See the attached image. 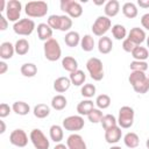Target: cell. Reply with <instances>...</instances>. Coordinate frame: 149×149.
Wrapping results in <instances>:
<instances>
[{"instance_id":"11","label":"cell","mask_w":149,"mask_h":149,"mask_svg":"<svg viewBox=\"0 0 149 149\" xmlns=\"http://www.w3.org/2000/svg\"><path fill=\"white\" fill-rule=\"evenodd\" d=\"M21 9H22V3L19 0H9L7 1V7H6V17L8 21L12 22H17L21 15Z\"/></svg>"},{"instance_id":"45","label":"cell","mask_w":149,"mask_h":149,"mask_svg":"<svg viewBox=\"0 0 149 149\" xmlns=\"http://www.w3.org/2000/svg\"><path fill=\"white\" fill-rule=\"evenodd\" d=\"M141 24L143 28H146L147 30H149V13H146L144 15H142L141 17Z\"/></svg>"},{"instance_id":"33","label":"cell","mask_w":149,"mask_h":149,"mask_svg":"<svg viewBox=\"0 0 149 149\" xmlns=\"http://www.w3.org/2000/svg\"><path fill=\"white\" fill-rule=\"evenodd\" d=\"M80 48L86 52L92 51L93 48H94V38H93V36H91L90 34L84 35L81 37V40H80Z\"/></svg>"},{"instance_id":"50","label":"cell","mask_w":149,"mask_h":149,"mask_svg":"<svg viewBox=\"0 0 149 149\" xmlns=\"http://www.w3.org/2000/svg\"><path fill=\"white\" fill-rule=\"evenodd\" d=\"M0 126H1V128H0V134H3L5 130H6V125H5V121H3V120H0Z\"/></svg>"},{"instance_id":"51","label":"cell","mask_w":149,"mask_h":149,"mask_svg":"<svg viewBox=\"0 0 149 149\" xmlns=\"http://www.w3.org/2000/svg\"><path fill=\"white\" fill-rule=\"evenodd\" d=\"M54 149H69V148H68V146H65L63 143H57Z\"/></svg>"},{"instance_id":"26","label":"cell","mask_w":149,"mask_h":149,"mask_svg":"<svg viewBox=\"0 0 149 149\" xmlns=\"http://www.w3.org/2000/svg\"><path fill=\"white\" fill-rule=\"evenodd\" d=\"M62 66L64 70H66L71 73V72H74L78 70V62L76 58H73L71 56H65L62 59Z\"/></svg>"},{"instance_id":"13","label":"cell","mask_w":149,"mask_h":149,"mask_svg":"<svg viewBox=\"0 0 149 149\" xmlns=\"http://www.w3.org/2000/svg\"><path fill=\"white\" fill-rule=\"evenodd\" d=\"M121 136H122V130L119 126H114L105 130V140L109 144L118 143L121 140Z\"/></svg>"},{"instance_id":"48","label":"cell","mask_w":149,"mask_h":149,"mask_svg":"<svg viewBox=\"0 0 149 149\" xmlns=\"http://www.w3.org/2000/svg\"><path fill=\"white\" fill-rule=\"evenodd\" d=\"M137 6L141 8H149V0H137Z\"/></svg>"},{"instance_id":"46","label":"cell","mask_w":149,"mask_h":149,"mask_svg":"<svg viewBox=\"0 0 149 149\" xmlns=\"http://www.w3.org/2000/svg\"><path fill=\"white\" fill-rule=\"evenodd\" d=\"M8 28V20L7 17H5L3 15L0 16V30H6Z\"/></svg>"},{"instance_id":"35","label":"cell","mask_w":149,"mask_h":149,"mask_svg":"<svg viewBox=\"0 0 149 149\" xmlns=\"http://www.w3.org/2000/svg\"><path fill=\"white\" fill-rule=\"evenodd\" d=\"M20 71H21L22 76L28 77V78H31V77H34L37 73V66L34 63H24L21 66Z\"/></svg>"},{"instance_id":"44","label":"cell","mask_w":149,"mask_h":149,"mask_svg":"<svg viewBox=\"0 0 149 149\" xmlns=\"http://www.w3.org/2000/svg\"><path fill=\"white\" fill-rule=\"evenodd\" d=\"M10 111H13L12 107H9L8 104L2 102V104L0 105V118L3 119V118H6V116H8L9 113H10Z\"/></svg>"},{"instance_id":"52","label":"cell","mask_w":149,"mask_h":149,"mask_svg":"<svg viewBox=\"0 0 149 149\" xmlns=\"http://www.w3.org/2000/svg\"><path fill=\"white\" fill-rule=\"evenodd\" d=\"M94 3H95V5H102V3H105V0H100V1H94Z\"/></svg>"},{"instance_id":"27","label":"cell","mask_w":149,"mask_h":149,"mask_svg":"<svg viewBox=\"0 0 149 149\" xmlns=\"http://www.w3.org/2000/svg\"><path fill=\"white\" fill-rule=\"evenodd\" d=\"M132 56H133L134 61H146L149 57V51L146 47L136 45L135 49L132 51Z\"/></svg>"},{"instance_id":"22","label":"cell","mask_w":149,"mask_h":149,"mask_svg":"<svg viewBox=\"0 0 149 149\" xmlns=\"http://www.w3.org/2000/svg\"><path fill=\"white\" fill-rule=\"evenodd\" d=\"M94 108V102L91 99H85L81 100L78 105H77V112L79 115H88L90 112Z\"/></svg>"},{"instance_id":"31","label":"cell","mask_w":149,"mask_h":149,"mask_svg":"<svg viewBox=\"0 0 149 149\" xmlns=\"http://www.w3.org/2000/svg\"><path fill=\"white\" fill-rule=\"evenodd\" d=\"M33 113H34V115L37 119H44V118L49 116V114H50V107L48 105H45V104H37L34 107Z\"/></svg>"},{"instance_id":"49","label":"cell","mask_w":149,"mask_h":149,"mask_svg":"<svg viewBox=\"0 0 149 149\" xmlns=\"http://www.w3.org/2000/svg\"><path fill=\"white\" fill-rule=\"evenodd\" d=\"M6 7H7V2L5 0H0V12L6 10Z\"/></svg>"},{"instance_id":"10","label":"cell","mask_w":149,"mask_h":149,"mask_svg":"<svg viewBox=\"0 0 149 149\" xmlns=\"http://www.w3.org/2000/svg\"><path fill=\"white\" fill-rule=\"evenodd\" d=\"M85 121L81 115H70L63 120L62 127L69 132H78L84 128Z\"/></svg>"},{"instance_id":"40","label":"cell","mask_w":149,"mask_h":149,"mask_svg":"<svg viewBox=\"0 0 149 149\" xmlns=\"http://www.w3.org/2000/svg\"><path fill=\"white\" fill-rule=\"evenodd\" d=\"M72 27V19L70 16H68L66 14L61 15V26H59V30L61 31H70Z\"/></svg>"},{"instance_id":"14","label":"cell","mask_w":149,"mask_h":149,"mask_svg":"<svg viewBox=\"0 0 149 149\" xmlns=\"http://www.w3.org/2000/svg\"><path fill=\"white\" fill-rule=\"evenodd\" d=\"M66 146L69 149H87L84 139L79 134H76V133L68 136Z\"/></svg>"},{"instance_id":"43","label":"cell","mask_w":149,"mask_h":149,"mask_svg":"<svg viewBox=\"0 0 149 149\" xmlns=\"http://www.w3.org/2000/svg\"><path fill=\"white\" fill-rule=\"evenodd\" d=\"M135 47H136V44L133 43L128 37H126V38L122 41V49H123L126 52H130V54H132V51L135 49Z\"/></svg>"},{"instance_id":"25","label":"cell","mask_w":149,"mask_h":149,"mask_svg":"<svg viewBox=\"0 0 149 149\" xmlns=\"http://www.w3.org/2000/svg\"><path fill=\"white\" fill-rule=\"evenodd\" d=\"M122 13H123V15H125L126 17H128V19H134V17L137 16L139 9H137V6H136L134 2L128 1V2H125V3L122 5Z\"/></svg>"},{"instance_id":"12","label":"cell","mask_w":149,"mask_h":149,"mask_svg":"<svg viewBox=\"0 0 149 149\" xmlns=\"http://www.w3.org/2000/svg\"><path fill=\"white\" fill-rule=\"evenodd\" d=\"M9 142L15 147L23 148L28 144V135L21 128L14 129L9 135Z\"/></svg>"},{"instance_id":"16","label":"cell","mask_w":149,"mask_h":149,"mask_svg":"<svg viewBox=\"0 0 149 149\" xmlns=\"http://www.w3.org/2000/svg\"><path fill=\"white\" fill-rule=\"evenodd\" d=\"M71 85L72 84L69 77H58L54 81V90L58 93H64L70 88Z\"/></svg>"},{"instance_id":"28","label":"cell","mask_w":149,"mask_h":149,"mask_svg":"<svg viewBox=\"0 0 149 149\" xmlns=\"http://www.w3.org/2000/svg\"><path fill=\"white\" fill-rule=\"evenodd\" d=\"M69 78H70L72 85H74V86H81L84 84L85 79H86V76H85L84 71H81V70L78 69L74 72H71L70 76H69Z\"/></svg>"},{"instance_id":"6","label":"cell","mask_w":149,"mask_h":149,"mask_svg":"<svg viewBox=\"0 0 149 149\" xmlns=\"http://www.w3.org/2000/svg\"><path fill=\"white\" fill-rule=\"evenodd\" d=\"M61 9L71 19H77L83 14V7L78 1L74 0H62Z\"/></svg>"},{"instance_id":"39","label":"cell","mask_w":149,"mask_h":149,"mask_svg":"<svg viewBox=\"0 0 149 149\" xmlns=\"http://www.w3.org/2000/svg\"><path fill=\"white\" fill-rule=\"evenodd\" d=\"M95 91H97V88H95V86L93 84H84L81 86V88H80L81 95L85 97V98H87V99L92 98L95 94Z\"/></svg>"},{"instance_id":"47","label":"cell","mask_w":149,"mask_h":149,"mask_svg":"<svg viewBox=\"0 0 149 149\" xmlns=\"http://www.w3.org/2000/svg\"><path fill=\"white\" fill-rule=\"evenodd\" d=\"M7 70H8V65L3 61H1L0 62V74H5L7 72Z\"/></svg>"},{"instance_id":"38","label":"cell","mask_w":149,"mask_h":149,"mask_svg":"<svg viewBox=\"0 0 149 149\" xmlns=\"http://www.w3.org/2000/svg\"><path fill=\"white\" fill-rule=\"evenodd\" d=\"M129 68L132 71L146 72L148 70V63L146 61H133V62H130Z\"/></svg>"},{"instance_id":"21","label":"cell","mask_w":149,"mask_h":149,"mask_svg":"<svg viewBox=\"0 0 149 149\" xmlns=\"http://www.w3.org/2000/svg\"><path fill=\"white\" fill-rule=\"evenodd\" d=\"M15 52V48L10 42H2L0 45V57L6 61V59H10L13 57Z\"/></svg>"},{"instance_id":"37","label":"cell","mask_w":149,"mask_h":149,"mask_svg":"<svg viewBox=\"0 0 149 149\" xmlns=\"http://www.w3.org/2000/svg\"><path fill=\"white\" fill-rule=\"evenodd\" d=\"M95 105L99 109H106L111 105V97L107 94H99L95 99Z\"/></svg>"},{"instance_id":"29","label":"cell","mask_w":149,"mask_h":149,"mask_svg":"<svg viewBox=\"0 0 149 149\" xmlns=\"http://www.w3.org/2000/svg\"><path fill=\"white\" fill-rule=\"evenodd\" d=\"M12 109L17 115H27L30 112V106L24 101H15L12 105Z\"/></svg>"},{"instance_id":"8","label":"cell","mask_w":149,"mask_h":149,"mask_svg":"<svg viewBox=\"0 0 149 149\" xmlns=\"http://www.w3.org/2000/svg\"><path fill=\"white\" fill-rule=\"evenodd\" d=\"M13 30L21 36H29L35 30V22L31 19H21L14 23Z\"/></svg>"},{"instance_id":"53","label":"cell","mask_w":149,"mask_h":149,"mask_svg":"<svg viewBox=\"0 0 149 149\" xmlns=\"http://www.w3.org/2000/svg\"><path fill=\"white\" fill-rule=\"evenodd\" d=\"M109 149H122L121 147H119V146H112Z\"/></svg>"},{"instance_id":"54","label":"cell","mask_w":149,"mask_h":149,"mask_svg":"<svg viewBox=\"0 0 149 149\" xmlns=\"http://www.w3.org/2000/svg\"><path fill=\"white\" fill-rule=\"evenodd\" d=\"M146 147H147V149H149V137H148L147 141H146Z\"/></svg>"},{"instance_id":"55","label":"cell","mask_w":149,"mask_h":149,"mask_svg":"<svg viewBox=\"0 0 149 149\" xmlns=\"http://www.w3.org/2000/svg\"><path fill=\"white\" fill-rule=\"evenodd\" d=\"M147 47H148V49H149V37H147Z\"/></svg>"},{"instance_id":"9","label":"cell","mask_w":149,"mask_h":149,"mask_svg":"<svg viewBox=\"0 0 149 149\" xmlns=\"http://www.w3.org/2000/svg\"><path fill=\"white\" fill-rule=\"evenodd\" d=\"M29 140L31 141V143L35 147V149H49V147H50L49 140L43 134V132L41 129H38V128H35V129H33L30 132Z\"/></svg>"},{"instance_id":"15","label":"cell","mask_w":149,"mask_h":149,"mask_svg":"<svg viewBox=\"0 0 149 149\" xmlns=\"http://www.w3.org/2000/svg\"><path fill=\"white\" fill-rule=\"evenodd\" d=\"M146 31L142 28L139 27H134L130 29V31L128 33V38L135 43L136 45H141V43H143L146 41Z\"/></svg>"},{"instance_id":"5","label":"cell","mask_w":149,"mask_h":149,"mask_svg":"<svg viewBox=\"0 0 149 149\" xmlns=\"http://www.w3.org/2000/svg\"><path fill=\"white\" fill-rule=\"evenodd\" d=\"M134 109L130 106H122L119 109V115H118V126L120 128L127 129L130 128L134 123Z\"/></svg>"},{"instance_id":"42","label":"cell","mask_w":149,"mask_h":149,"mask_svg":"<svg viewBox=\"0 0 149 149\" xmlns=\"http://www.w3.org/2000/svg\"><path fill=\"white\" fill-rule=\"evenodd\" d=\"M49 27L51 29H56V30H59V26H61V15H57V14H54V15H50L48 17V22Z\"/></svg>"},{"instance_id":"41","label":"cell","mask_w":149,"mask_h":149,"mask_svg":"<svg viewBox=\"0 0 149 149\" xmlns=\"http://www.w3.org/2000/svg\"><path fill=\"white\" fill-rule=\"evenodd\" d=\"M102 116H104V114H102L101 109H99V108H93V109L90 112V114L87 115V119H88V121L92 122V123H98V122L101 121Z\"/></svg>"},{"instance_id":"30","label":"cell","mask_w":149,"mask_h":149,"mask_svg":"<svg viewBox=\"0 0 149 149\" xmlns=\"http://www.w3.org/2000/svg\"><path fill=\"white\" fill-rule=\"evenodd\" d=\"M68 100L63 94H57L51 99V107L56 111H62L66 107Z\"/></svg>"},{"instance_id":"7","label":"cell","mask_w":149,"mask_h":149,"mask_svg":"<svg viewBox=\"0 0 149 149\" xmlns=\"http://www.w3.org/2000/svg\"><path fill=\"white\" fill-rule=\"evenodd\" d=\"M111 27H112L111 19L107 17V16H105V15H100L93 22V24H92V31H93V34L95 36L102 37L109 30Z\"/></svg>"},{"instance_id":"18","label":"cell","mask_w":149,"mask_h":149,"mask_svg":"<svg viewBox=\"0 0 149 149\" xmlns=\"http://www.w3.org/2000/svg\"><path fill=\"white\" fill-rule=\"evenodd\" d=\"M37 36L41 41H49L52 38V29L49 27L48 23H38L37 24Z\"/></svg>"},{"instance_id":"24","label":"cell","mask_w":149,"mask_h":149,"mask_svg":"<svg viewBox=\"0 0 149 149\" xmlns=\"http://www.w3.org/2000/svg\"><path fill=\"white\" fill-rule=\"evenodd\" d=\"M123 142H125V146L129 149H134V148H137L139 144H140V137L136 133H133V132H129L127 133L125 136H123Z\"/></svg>"},{"instance_id":"17","label":"cell","mask_w":149,"mask_h":149,"mask_svg":"<svg viewBox=\"0 0 149 149\" xmlns=\"http://www.w3.org/2000/svg\"><path fill=\"white\" fill-rule=\"evenodd\" d=\"M104 12H105V16L107 17H114L119 14L120 12V3L118 0H109L105 3V8H104Z\"/></svg>"},{"instance_id":"1","label":"cell","mask_w":149,"mask_h":149,"mask_svg":"<svg viewBox=\"0 0 149 149\" xmlns=\"http://www.w3.org/2000/svg\"><path fill=\"white\" fill-rule=\"evenodd\" d=\"M128 81L136 93L144 94L149 91V79L144 72L132 71L128 77Z\"/></svg>"},{"instance_id":"19","label":"cell","mask_w":149,"mask_h":149,"mask_svg":"<svg viewBox=\"0 0 149 149\" xmlns=\"http://www.w3.org/2000/svg\"><path fill=\"white\" fill-rule=\"evenodd\" d=\"M113 49V42L108 36H102L98 41V50L100 54H109Z\"/></svg>"},{"instance_id":"56","label":"cell","mask_w":149,"mask_h":149,"mask_svg":"<svg viewBox=\"0 0 149 149\" xmlns=\"http://www.w3.org/2000/svg\"><path fill=\"white\" fill-rule=\"evenodd\" d=\"M147 77H148V79H149V73H148V74H147Z\"/></svg>"},{"instance_id":"3","label":"cell","mask_w":149,"mask_h":149,"mask_svg":"<svg viewBox=\"0 0 149 149\" xmlns=\"http://www.w3.org/2000/svg\"><path fill=\"white\" fill-rule=\"evenodd\" d=\"M43 50H44V57L50 62H56L62 56L61 45H59L58 41L55 38H50L49 41L44 42Z\"/></svg>"},{"instance_id":"34","label":"cell","mask_w":149,"mask_h":149,"mask_svg":"<svg viewBox=\"0 0 149 149\" xmlns=\"http://www.w3.org/2000/svg\"><path fill=\"white\" fill-rule=\"evenodd\" d=\"M112 35L115 40L118 41H121V40H125L126 36H127V29L125 28V26L122 24H114L112 27Z\"/></svg>"},{"instance_id":"36","label":"cell","mask_w":149,"mask_h":149,"mask_svg":"<svg viewBox=\"0 0 149 149\" xmlns=\"http://www.w3.org/2000/svg\"><path fill=\"white\" fill-rule=\"evenodd\" d=\"M104 130L111 128V127H114V126H118V119L113 115V114H105L100 121Z\"/></svg>"},{"instance_id":"2","label":"cell","mask_w":149,"mask_h":149,"mask_svg":"<svg viewBox=\"0 0 149 149\" xmlns=\"http://www.w3.org/2000/svg\"><path fill=\"white\" fill-rule=\"evenodd\" d=\"M24 13L29 17H43L48 13V3L45 1H29L24 6Z\"/></svg>"},{"instance_id":"4","label":"cell","mask_w":149,"mask_h":149,"mask_svg":"<svg viewBox=\"0 0 149 149\" xmlns=\"http://www.w3.org/2000/svg\"><path fill=\"white\" fill-rule=\"evenodd\" d=\"M86 69L90 73V77L93 80L99 81L104 78V65H102V62L99 58L91 57L86 62Z\"/></svg>"},{"instance_id":"23","label":"cell","mask_w":149,"mask_h":149,"mask_svg":"<svg viewBox=\"0 0 149 149\" xmlns=\"http://www.w3.org/2000/svg\"><path fill=\"white\" fill-rule=\"evenodd\" d=\"M49 135H50L51 141H54L55 143H61V141L64 137L63 127L59 125H52L49 129Z\"/></svg>"},{"instance_id":"20","label":"cell","mask_w":149,"mask_h":149,"mask_svg":"<svg viewBox=\"0 0 149 149\" xmlns=\"http://www.w3.org/2000/svg\"><path fill=\"white\" fill-rule=\"evenodd\" d=\"M80 36H79V33L78 31H74V30H70L65 34V37H64V42L68 47L70 48H74L77 47L78 44H80Z\"/></svg>"},{"instance_id":"32","label":"cell","mask_w":149,"mask_h":149,"mask_svg":"<svg viewBox=\"0 0 149 149\" xmlns=\"http://www.w3.org/2000/svg\"><path fill=\"white\" fill-rule=\"evenodd\" d=\"M14 48H15V52L17 55L23 56V55L28 54V51H29V42L26 38H20L15 42Z\"/></svg>"}]
</instances>
